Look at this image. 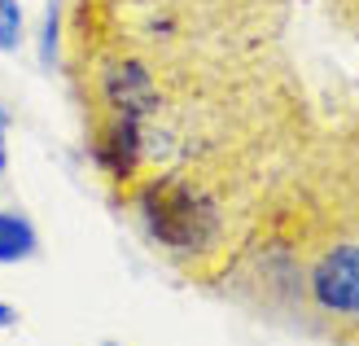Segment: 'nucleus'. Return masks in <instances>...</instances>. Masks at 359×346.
Here are the masks:
<instances>
[{
	"mask_svg": "<svg viewBox=\"0 0 359 346\" xmlns=\"http://www.w3.org/2000/svg\"><path fill=\"white\" fill-rule=\"evenodd\" d=\"M57 48H62V9L53 5L44 27H40V62L44 66H57Z\"/></svg>",
	"mask_w": 359,
	"mask_h": 346,
	"instance_id": "6",
	"label": "nucleus"
},
{
	"mask_svg": "<svg viewBox=\"0 0 359 346\" xmlns=\"http://www.w3.org/2000/svg\"><path fill=\"white\" fill-rule=\"evenodd\" d=\"M105 346H118V342H105Z\"/></svg>",
	"mask_w": 359,
	"mask_h": 346,
	"instance_id": "10",
	"label": "nucleus"
},
{
	"mask_svg": "<svg viewBox=\"0 0 359 346\" xmlns=\"http://www.w3.org/2000/svg\"><path fill=\"white\" fill-rule=\"evenodd\" d=\"M5 167H9V149H5V132H0V175H5Z\"/></svg>",
	"mask_w": 359,
	"mask_h": 346,
	"instance_id": "7",
	"label": "nucleus"
},
{
	"mask_svg": "<svg viewBox=\"0 0 359 346\" xmlns=\"http://www.w3.org/2000/svg\"><path fill=\"white\" fill-rule=\"evenodd\" d=\"M311 307L329 320H359V241H333L307 272Z\"/></svg>",
	"mask_w": 359,
	"mask_h": 346,
	"instance_id": "2",
	"label": "nucleus"
},
{
	"mask_svg": "<svg viewBox=\"0 0 359 346\" xmlns=\"http://www.w3.org/2000/svg\"><path fill=\"white\" fill-rule=\"evenodd\" d=\"M136 215L145 237L175 254V259H197L219 246L224 232V215H219V197L202 189L189 175H149L136 185Z\"/></svg>",
	"mask_w": 359,
	"mask_h": 346,
	"instance_id": "1",
	"label": "nucleus"
},
{
	"mask_svg": "<svg viewBox=\"0 0 359 346\" xmlns=\"http://www.w3.org/2000/svg\"><path fill=\"white\" fill-rule=\"evenodd\" d=\"M0 132H9V110L0 105Z\"/></svg>",
	"mask_w": 359,
	"mask_h": 346,
	"instance_id": "9",
	"label": "nucleus"
},
{
	"mask_svg": "<svg viewBox=\"0 0 359 346\" xmlns=\"http://www.w3.org/2000/svg\"><path fill=\"white\" fill-rule=\"evenodd\" d=\"M0 324H13V307H0Z\"/></svg>",
	"mask_w": 359,
	"mask_h": 346,
	"instance_id": "8",
	"label": "nucleus"
},
{
	"mask_svg": "<svg viewBox=\"0 0 359 346\" xmlns=\"http://www.w3.org/2000/svg\"><path fill=\"white\" fill-rule=\"evenodd\" d=\"M27 40V18L18 0H0V53H18Z\"/></svg>",
	"mask_w": 359,
	"mask_h": 346,
	"instance_id": "5",
	"label": "nucleus"
},
{
	"mask_svg": "<svg viewBox=\"0 0 359 346\" xmlns=\"http://www.w3.org/2000/svg\"><path fill=\"white\" fill-rule=\"evenodd\" d=\"M40 250V232L22 211H0V263H27Z\"/></svg>",
	"mask_w": 359,
	"mask_h": 346,
	"instance_id": "4",
	"label": "nucleus"
},
{
	"mask_svg": "<svg viewBox=\"0 0 359 346\" xmlns=\"http://www.w3.org/2000/svg\"><path fill=\"white\" fill-rule=\"evenodd\" d=\"M97 97H101V114H118V119H140L154 123L163 110V93H158L154 70L140 58H110L97 75Z\"/></svg>",
	"mask_w": 359,
	"mask_h": 346,
	"instance_id": "3",
	"label": "nucleus"
}]
</instances>
